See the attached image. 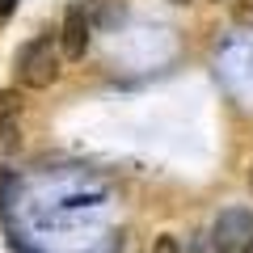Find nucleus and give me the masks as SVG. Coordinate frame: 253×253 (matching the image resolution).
I'll list each match as a JSON object with an SVG mask.
<instances>
[{
  "label": "nucleus",
  "instance_id": "nucleus-1",
  "mask_svg": "<svg viewBox=\"0 0 253 253\" xmlns=\"http://www.w3.org/2000/svg\"><path fill=\"white\" fill-rule=\"evenodd\" d=\"M59 68H63V59H59L55 38H30L13 55V72H17L21 89H51L59 81Z\"/></svg>",
  "mask_w": 253,
  "mask_h": 253
},
{
  "label": "nucleus",
  "instance_id": "nucleus-2",
  "mask_svg": "<svg viewBox=\"0 0 253 253\" xmlns=\"http://www.w3.org/2000/svg\"><path fill=\"white\" fill-rule=\"evenodd\" d=\"M211 245L215 253H253V211L228 207L211 224Z\"/></svg>",
  "mask_w": 253,
  "mask_h": 253
},
{
  "label": "nucleus",
  "instance_id": "nucleus-3",
  "mask_svg": "<svg viewBox=\"0 0 253 253\" xmlns=\"http://www.w3.org/2000/svg\"><path fill=\"white\" fill-rule=\"evenodd\" d=\"M89 38H93V26H89V13H84V4L76 0V4H68L63 9V26H59V59H84V51H89Z\"/></svg>",
  "mask_w": 253,
  "mask_h": 253
},
{
  "label": "nucleus",
  "instance_id": "nucleus-4",
  "mask_svg": "<svg viewBox=\"0 0 253 253\" xmlns=\"http://www.w3.org/2000/svg\"><path fill=\"white\" fill-rule=\"evenodd\" d=\"M84 13H89V26L110 30V26H118L126 17V4L123 0H84Z\"/></svg>",
  "mask_w": 253,
  "mask_h": 253
},
{
  "label": "nucleus",
  "instance_id": "nucleus-5",
  "mask_svg": "<svg viewBox=\"0 0 253 253\" xmlns=\"http://www.w3.org/2000/svg\"><path fill=\"white\" fill-rule=\"evenodd\" d=\"M21 144V123L17 118H0V156H9Z\"/></svg>",
  "mask_w": 253,
  "mask_h": 253
},
{
  "label": "nucleus",
  "instance_id": "nucleus-6",
  "mask_svg": "<svg viewBox=\"0 0 253 253\" xmlns=\"http://www.w3.org/2000/svg\"><path fill=\"white\" fill-rule=\"evenodd\" d=\"M0 118H21V97L13 89H0Z\"/></svg>",
  "mask_w": 253,
  "mask_h": 253
},
{
  "label": "nucleus",
  "instance_id": "nucleus-7",
  "mask_svg": "<svg viewBox=\"0 0 253 253\" xmlns=\"http://www.w3.org/2000/svg\"><path fill=\"white\" fill-rule=\"evenodd\" d=\"M9 194H17V173H0V211L9 207Z\"/></svg>",
  "mask_w": 253,
  "mask_h": 253
},
{
  "label": "nucleus",
  "instance_id": "nucleus-8",
  "mask_svg": "<svg viewBox=\"0 0 253 253\" xmlns=\"http://www.w3.org/2000/svg\"><path fill=\"white\" fill-rule=\"evenodd\" d=\"M152 253H181V245H177V236H156V245H152Z\"/></svg>",
  "mask_w": 253,
  "mask_h": 253
},
{
  "label": "nucleus",
  "instance_id": "nucleus-9",
  "mask_svg": "<svg viewBox=\"0 0 253 253\" xmlns=\"http://www.w3.org/2000/svg\"><path fill=\"white\" fill-rule=\"evenodd\" d=\"M13 9H17V0H0V21L9 17V13H13Z\"/></svg>",
  "mask_w": 253,
  "mask_h": 253
},
{
  "label": "nucleus",
  "instance_id": "nucleus-10",
  "mask_svg": "<svg viewBox=\"0 0 253 253\" xmlns=\"http://www.w3.org/2000/svg\"><path fill=\"white\" fill-rule=\"evenodd\" d=\"M236 17H241V21H249V17H253V0H249V4H241V9H236Z\"/></svg>",
  "mask_w": 253,
  "mask_h": 253
},
{
  "label": "nucleus",
  "instance_id": "nucleus-11",
  "mask_svg": "<svg viewBox=\"0 0 253 253\" xmlns=\"http://www.w3.org/2000/svg\"><path fill=\"white\" fill-rule=\"evenodd\" d=\"M173 4H186V0H173Z\"/></svg>",
  "mask_w": 253,
  "mask_h": 253
},
{
  "label": "nucleus",
  "instance_id": "nucleus-12",
  "mask_svg": "<svg viewBox=\"0 0 253 253\" xmlns=\"http://www.w3.org/2000/svg\"><path fill=\"white\" fill-rule=\"evenodd\" d=\"M249 181H253V173H249Z\"/></svg>",
  "mask_w": 253,
  "mask_h": 253
}]
</instances>
